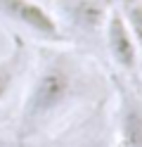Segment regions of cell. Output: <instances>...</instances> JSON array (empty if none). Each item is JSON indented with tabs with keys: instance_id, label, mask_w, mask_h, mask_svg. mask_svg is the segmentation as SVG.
Listing matches in <instances>:
<instances>
[{
	"instance_id": "obj_1",
	"label": "cell",
	"mask_w": 142,
	"mask_h": 147,
	"mask_svg": "<svg viewBox=\"0 0 142 147\" xmlns=\"http://www.w3.org/2000/svg\"><path fill=\"white\" fill-rule=\"evenodd\" d=\"M92 90V71L76 52L47 45L26 86L17 116V140L31 142L71 114Z\"/></svg>"
},
{
	"instance_id": "obj_2",
	"label": "cell",
	"mask_w": 142,
	"mask_h": 147,
	"mask_svg": "<svg viewBox=\"0 0 142 147\" xmlns=\"http://www.w3.org/2000/svg\"><path fill=\"white\" fill-rule=\"evenodd\" d=\"M0 17L17 24L22 31L31 33L45 45L66 43V36L57 17L36 0H0Z\"/></svg>"
},
{
	"instance_id": "obj_3",
	"label": "cell",
	"mask_w": 142,
	"mask_h": 147,
	"mask_svg": "<svg viewBox=\"0 0 142 147\" xmlns=\"http://www.w3.org/2000/svg\"><path fill=\"white\" fill-rule=\"evenodd\" d=\"M102 43H104V50H107V55H109V62L114 64V69H116V76L140 86L137 48H135V40H133V36H130V29H128L126 19L121 17V12L116 10V7H111L107 22H104Z\"/></svg>"
},
{
	"instance_id": "obj_4",
	"label": "cell",
	"mask_w": 142,
	"mask_h": 147,
	"mask_svg": "<svg viewBox=\"0 0 142 147\" xmlns=\"http://www.w3.org/2000/svg\"><path fill=\"white\" fill-rule=\"evenodd\" d=\"M55 10L66 38L69 33L76 38H95L102 36L111 5L107 0H55Z\"/></svg>"
},
{
	"instance_id": "obj_5",
	"label": "cell",
	"mask_w": 142,
	"mask_h": 147,
	"mask_svg": "<svg viewBox=\"0 0 142 147\" xmlns=\"http://www.w3.org/2000/svg\"><path fill=\"white\" fill-rule=\"evenodd\" d=\"M116 147H142V88L114 74Z\"/></svg>"
},
{
	"instance_id": "obj_6",
	"label": "cell",
	"mask_w": 142,
	"mask_h": 147,
	"mask_svg": "<svg viewBox=\"0 0 142 147\" xmlns=\"http://www.w3.org/2000/svg\"><path fill=\"white\" fill-rule=\"evenodd\" d=\"M28 64V45L19 33H12V45L0 57V105L14 93V88L26 71Z\"/></svg>"
},
{
	"instance_id": "obj_7",
	"label": "cell",
	"mask_w": 142,
	"mask_h": 147,
	"mask_svg": "<svg viewBox=\"0 0 142 147\" xmlns=\"http://www.w3.org/2000/svg\"><path fill=\"white\" fill-rule=\"evenodd\" d=\"M116 10L126 19L128 29H130V36L135 40L137 57H140V86H142V0H118Z\"/></svg>"
},
{
	"instance_id": "obj_8",
	"label": "cell",
	"mask_w": 142,
	"mask_h": 147,
	"mask_svg": "<svg viewBox=\"0 0 142 147\" xmlns=\"http://www.w3.org/2000/svg\"><path fill=\"white\" fill-rule=\"evenodd\" d=\"M43 147H85V145H81V142H50Z\"/></svg>"
}]
</instances>
